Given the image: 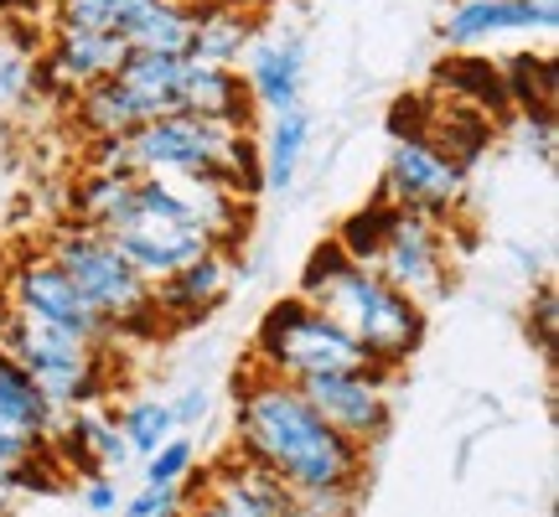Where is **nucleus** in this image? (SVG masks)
I'll return each instance as SVG.
<instances>
[{"instance_id":"30","label":"nucleus","mask_w":559,"mask_h":517,"mask_svg":"<svg viewBox=\"0 0 559 517\" xmlns=\"http://www.w3.org/2000/svg\"><path fill=\"white\" fill-rule=\"evenodd\" d=\"M198 466V445L192 435H171L156 456H145V486H187Z\"/></svg>"},{"instance_id":"34","label":"nucleus","mask_w":559,"mask_h":517,"mask_svg":"<svg viewBox=\"0 0 559 517\" xmlns=\"http://www.w3.org/2000/svg\"><path fill=\"white\" fill-rule=\"evenodd\" d=\"M202 414H207V394H198V388H187V394L171 404V419H177V424H198Z\"/></svg>"},{"instance_id":"22","label":"nucleus","mask_w":559,"mask_h":517,"mask_svg":"<svg viewBox=\"0 0 559 517\" xmlns=\"http://www.w3.org/2000/svg\"><path fill=\"white\" fill-rule=\"evenodd\" d=\"M181 73H187V58H156V52H130L120 62L115 79L145 104L151 120H166V115H181Z\"/></svg>"},{"instance_id":"12","label":"nucleus","mask_w":559,"mask_h":517,"mask_svg":"<svg viewBox=\"0 0 559 517\" xmlns=\"http://www.w3.org/2000/svg\"><path fill=\"white\" fill-rule=\"evenodd\" d=\"M192 486L198 492H181V497H207L234 517H290V486L243 450H228L223 460H213V471Z\"/></svg>"},{"instance_id":"13","label":"nucleus","mask_w":559,"mask_h":517,"mask_svg":"<svg viewBox=\"0 0 559 517\" xmlns=\"http://www.w3.org/2000/svg\"><path fill=\"white\" fill-rule=\"evenodd\" d=\"M109 243H115V254H120L145 285H160L166 275H177L181 264H192V258L218 249L207 233H192V228H177V223L140 218V213H135L130 228L109 233Z\"/></svg>"},{"instance_id":"32","label":"nucleus","mask_w":559,"mask_h":517,"mask_svg":"<svg viewBox=\"0 0 559 517\" xmlns=\"http://www.w3.org/2000/svg\"><path fill=\"white\" fill-rule=\"evenodd\" d=\"M124 517H181V486H145L124 502Z\"/></svg>"},{"instance_id":"8","label":"nucleus","mask_w":559,"mask_h":517,"mask_svg":"<svg viewBox=\"0 0 559 517\" xmlns=\"http://www.w3.org/2000/svg\"><path fill=\"white\" fill-rule=\"evenodd\" d=\"M379 202H389L394 213H409V218L445 223L466 202V166L445 156L430 135H404L389 151Z\"/></svg>"},{"instance_id":"5","label":"nucleus","mask_w":559,"mask_h":517,"mask_svg":"<svg viewBox=\"0 0 559 517\" xmlns=\"http://www.w3.org/2000/svg\"><path fill=\"white\" fill-rule=\"evenodd\" d=\"M41 254L88 296V305L115 326V337H151L160 326L156 305H151V285L115 254V243L104 239V233L79 228V223H62V228L47 233Z\"/></svg>"},{"instance_id":"36","label":"nucleus","mask_w":559,"mask_h":517,"mask_svg":"<svg viewBox=\"0 0 559 517\" xmlns=\"http://www.w3.org/2000/svg\"><path fill=\"white\" fill-rule=\"evenodd\" d=\"M21 5H32V0H0V16H11V11H21Z\"/></svg>"},{"instance_id":"27","label":"nucleus","mask_w":559,"mask_h":517,"mask_svg":"<svg viewBox=\"0 0 559 517\" xmlns=\"http://www.w3.org/2000/svg\"><path fill=\"white\" fill-rule=\"evenodd\" d=\"M115 430L124 435L130 456H156L160 445L177 435V419H171V404H160V398H135V404L120 409Z\"/></svg>"},{"instance_id":"4","label":"nucleus","mask_w":559,"mask_h":517,"mask_svg":"<svg viewBox=\"0 0 559 517\" xmlns=\"http://www.w3.org/2000/svg\"><path fill=\"white\" fill-rule=\"evenodd\" d=\"M0 352L37 383V394L58 414L99 409V398L109 394V352L68 337V332H52L41 321L16 316L5 300H0Z\"/></svg>"},{"instance_id":"11","label":"nucleus","mask_w":559,"mask_h":517,"mask_svg":"<svg viewBox=\"0 0 559 517\" xmlns=\"http://www.w3.org/2000/svg\"><path fill=\"white\" fill-rule=\"evenodd\" d=\"M124 58H130L124 37L52 26V41L41 47V62L32 68V88H41V94H52V99H62V104H73L79 94H88L94 83L115 79Z\"/></svg>"},{"instance_id":"7","label":"nucleus","mask_w":559,"mask_h":517,"mask_svg":"<svg viewBox=\"0 0 559 517\" xmlns=\"http://www.w3.org/2000/svg\"><path fill=\"white\" fill-rule=\"evenodd\" d=\"M5 305L26 321H41V326H52V332H68V337L88 341V347H99V352H115V326L88 305L73 279L62 275L58 264L47 254H21L11 264V275H5Z\"/></svg>"},{"instance_id":"23","label":"nucleus","mask_w":559,"mask_h":517,"mask_svg":"<svg viewBox=\"0 0 559 517\" xmlns=\"http://www.w3.org/2000/svg\"><path fill=\"white\" fill-rule=\"evenodd\" d=\"M0 419H5L16 435L37 440V445H47V435L58 430V419H62L58 409L37 394V383L26 378L5 352H0Z\"/></svg>"},{"instance_id":"18","label":"nucleus","mask_w":559,"mask_h":517,"mask_svg":"<svg viewBox=\"0 0 559 517\" xmlns=\"http://www.w3.org/2000/svg\"><path fill=\"white\" fill-rule=\"evenodd\" d=\"M140 207V177L130 171H83L73 187V223L94 228V233H120L135 223Z\"/></svg>"},{"instance_id":"25","label":"nucleus","mask_w":559,"mask_h":517,"mask_svg":"<svg viewBox=\"0 0 559 517\" xmlns=\"http://www.w3.org/2000/svg\"><path fill=\"white\" fill-rule=\"evenodd\" d=\"M306 145H311V120L290 109V115H280L270 124V135H264V151H260V181L264 187H290L296 181V166L306 156Z\"/></svg>"},{"instance_id":"29","label":"nucleus","mask_w":559,"mask_h":517,"mask_svg":"<svg viewBox=\"0 0 559 517\" xmlns=\"http://www.w3.org/2000/svg\"><path fill=\"white\" fill-rule=\"evenodd\" d=\"M389 218H394V207L389 202H368V207H358L353 218L342 223V233L332 243H337L347 258H358V264H368V258L379 254L383 233H389Z\"/></svg>"},{"instance_id":"3","label":"nucleus","mask_w":559,"mask_h":517,"mask_svg":"<svg viewBox=\"0 0 559 517\" xmlns=\"http://www.w3.org/2000/svg\"><path fill=\"white\" fill-rule=\"evenodd\" d=\"M130 177H218L239 197L260 187V151L249 124L207 120V115H166L124 135Z\"/></svg>"},{"instance_id":"9","label":"nucleus","mask_w":559,"mask_h":517,"mask_svg":"<svg viewBox=\"0 0 559 517\" xmlns=\"http://www.w3.org/2000/svg\"><path fill=\"white\" fill-rule=\"evenodd\" d=\"M368 269L425 311V305L440 300L445 285H451V239H445V223L394 213L379 254L368 258Z\"/></svg>"},{"instance_id":"28","label":"nucleus","mask_w":559,"mask_h":517,"mask_svg":"<svg viewBox=\"0 0 559 517\" xmlns=\"http://www.w3.org/2000/svg\"><path fill=\"white\" fill-rule=\"evenodd\" d=\"M502 88H508V99L528 104V115H549V104H555V62L523 52V58L508 62Z\"/></svg>"},{"instance_id":"26","label":"nucleus","mask_w":559,"mask_h":517,"mask_svg":"<svg viewBox=\"0 0 559 517\" xmlns=\"http://www.w3.org/2000/svg\"><path fill=\"white\" fill-rule=\"evenodd\" d=\"M151 0H52V26L68 32H109L124 37Z\"/></svg>"},{"instance_id":"19","label":"nucleus","mask_w":559,"mask_h":517,"mask_svg":"<svg viewBox=\"0 0 559 517\" xmlns=\"http://www.w3.org/2000/svg\"><path fill=\"white\" fill-rule=\"evenodd\" d=\"M249 88H243L239 68H207V62H187L181 73V115H207V120L249 124Z\"/></svg>"},{"instance_id":"31","label":"nucleus","mask_w":559,"mask_h":517,"mask_svg":"<svg viewBox=\"0 0 559 517\" xmlns=\"http://www.w3.org/2000/svg\"><path fill=\"white\" fill-rule=\"evenodd\" d=\"M290 517H358V486H290Z\"/></svg>"},{"instance_id":"16","label":"nucleus","mask_w":559,"mask_h":517,"mask_svg":"<svg viewBox=\"0 0 559 517\" xmlns=\"http://www.w3.org/2000/svg\"><path fill=\"white\" fill-rule=\"evenodd\" d=\"M254 41H260V11H254L249 0H198V21H192L187 62L239 68Z\"/></svg>"},{"instance_id":"17","label":"nucleus","mask_w":559,"mask_h":517,"mask_svg":"<svg viewBox=\"0 0 559 517\" xmlns=\"http://www.w3.org/2000/svg\"><path fill=\"white\" fill-rule=\"evenodd\" d=\"M300 68H306V52H300L296 37H270L249 47V62H243V88H249V104H260L264 115H290L300 104Z\"/></svg>"},{"instance_id":"24","label":"nucleus","mask_w":559,"mask_h":517,"mask_svg":"<svg viewBox=\"0 0 559 517\" xmlns=\"http://www.w3.org/2000/svg\"><path fill=\"white\" fill-rule=\"evenodd\" d=\"M436 83L456 104L477 109V115H502L508 109V88H502V68H492L487 58H451L436 68Z\"/></svg>"},{"instance_id":"14","label":"nucleus","mask_w":559,"mask_h":517,"mask_svg":"<svg viewBox=\"0 0 559 517\" xmlns=\"http://www.w3.org/2000/svg\"><path fill=\"white\" fill-rule=\"evenodd\" d=\"M234 285V258L228 249H213V254L181 264L177 275H166L160 285H151V305H156V321H171V326H192L207 311H218L223 296Z\"/></svg>"},{"instance_id":"15","label":"nucleus","mask_w":559,"mask_h":517,"mask_svg":"<svg viewBox=\"0 0 559 517\" xmlns=\"http://www.w3.org/2000/svg\"><path fill=\"white\" fill-rule=\"evenodd\" d=\"M559 0H456L445 16V41L451 47H481L508 32H555Z\"/></svg>"},{"instance_id":"1","label":"nucleus","mask_w":559,"mask_h":517,"mask_svg":"<svg viewBox=\"0 0 559 517\" xmlns=\"http://www.w3.org/2000/svg\"><path fill=\"white\" fill-rule=\"evenodd\" d=\"M234 435L249 460L270 466L285 486H362L368 450L326 430L296 383L249 368L234 388Z\"/></svg>"},{"instance_id":"21","label":"nucleus","mask_w":559,"mask_h":517,"mask_svg":"<svg viewBox=\"0 0 559 517\" xmlns=\"http://www.w3.org/2000/svg\"><path fill=\"white\" fill-rule=\"evenodd\" d=\"M192 21H198V0H151L124 32L130 52H156V58H187L192 47Z\"/></svg>"},{"instance_id":"2","label":"nucleus","mask_w":559,"mask_h":517,"mask_svg":"<svg viewBox=\"0 0 559 517\" xmlns=\"http://www.w3.org/2000/svg\"><path fill=\"white\" fill-rule=\"evenodd\" d=\"M300 300H311L326 321H337L379 373H394L425 341V311L415 300H404L394 285H383L368 264L347 258L337 243H321L317 254L306 258Z\"/></svg>"},{"instance_id":"6","label":"nucleus","mask_w":559,"mask_h":517,"mask_svg":"<svg viewBox=\"0 0 559 517\" xmlns=\"http://www.w3.org/2000/svg\"><path fill=\"white\" fill-rule=\"evenodd\" d=\"M254 368L285 383L326 378V373H379L337 321H326L300 296H285L264 311L260 332H254Z\"/></svg>"},{"instance_id":"33","label":"nucleus","mask_w":559,"mask_h":517,"mask_svg":"<svg viewBox=\"0 0 559 517\" xmlns=\"http://www.w3.org/2000/svg\"><path fill=\"white\" fill-rule=\"evenodd\" d=\"M83 507L94 517H104V513H115L120 507V486H115V477H83Z\"/></svg>"},{"instance_id":"35","label":"nucleus","mask_w":559,"mask_h":517,"mask_svg":"<svg viewBox=\"0 0 559 517\" xmlns=\"http://www.w3.org/2000/svg\"><path fill=\"white\" fill-rule=\"evenodd\" d=\"M539 337L544 347H555V290H539Z\"/></svg>"},{"instance_id":"10","label":"nucleus","mask_w":559,"mask_h":517,"mask_svg":"<svg viewBox=\"0 0 559 517\" xmlns=\"http://www.w3.org/2000/svg\"><path fill=\"white\" fill-rule=\"evenodd\" d=\"M296 388L321 414V424L337 430L347 445L368 450V445H379L389 435V419H394L389 373H326V378H306Z\"/></svg>"},{"instance_id":"20","label":"nucleus","mask_w":559,"mask_h":517,"mask_svg":"<svg viewBox=\"0 0 559 517\" xmlns=\"http://www.w3.org/2000/svg\"><path fill=\"white\" fill-rule=\"evenodd\" d=\"M73 120H79V130L88 140H124L135 135L140 124H151V115L120 79H104L73 99Z\"/></svg>"}]
</instances>
